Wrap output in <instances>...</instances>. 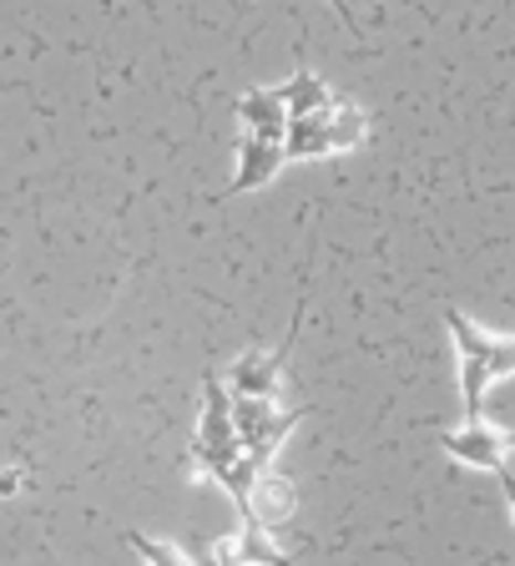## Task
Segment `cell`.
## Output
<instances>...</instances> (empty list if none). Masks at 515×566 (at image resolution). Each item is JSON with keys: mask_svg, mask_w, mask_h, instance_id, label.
Instances as JSON below:
<instances>
[{"mask_svg": "<svg viewBox=\"0 0 515 566\" xmlns=\"http://www.w3.org/2000/svg\"><path fill=\"white\" fill-rule=\"evenodd\" d=\"M293 481H283V475H273V471H263L253 481V491H248V506H243V521H258V526L269 531V526H278V521H288L293 516Z\"/></svg>", "mask_w": 515, "mask_h": 566, "instance_id": "ba28073f", "label": "cell"}, {"mask_svg": "<svg viewBox=\"0 0 515 566\" xmlns=\"http://www.w3.org/2000/svg\"><path fill=\"white\" fill-rule=\"evenodd\" d=\"M501 491H505V511H511V526H515V475L501 471Z\"/></svg>", "mask_w": 515, "mask_h": 566, "instance_id": "30bf717a", "label": "cell"}, {"mask_svg": "<svg viewBox=\"0 0 515 566\" xmlns=\"http://www.w3.org/2000/svg\"><path fill=\"white\" fill-rule=\"evenodd\" d=\"M198 566H288V556L258 521H243V531L212 542L208 556H198Z\"/></svg>", "mask_w": 515, "mask_h": 566, "instance_id": "8992f818", "label": "cell"}, {"mask_svg": "<svg viewBox=\"0 0 515 566\" xmlns=\"http://www.w3.org/2000/svg\"><path fill=\"white\" fill-rule=\"evenodd\" d=\"M304 420V410H278L273 400H238L233 395V436H238V450L248 455L258 475L273 465L278 446L288 440V430Z\"/></svg>", "mask_w": 515, "mask_h": 566, "instance_id": "277c9868", "label": "cell"}, {"mask_svg": "<svg viewBox=\"0 0 515 566\" xmlns=\"http://www.w3.org/2000/svg\"><path fill=\"white\" fill-rule=\"evenodd\" d=\"M127 546L141 556L147 566H198V556L177 552L172 542H153V536H141V531H127Z\"/></svg>", "mask_w": 515, "mask_h": 566, "instance_id": "9c48e42d", "label": "cell"}, {"mask_svg": "<svg viewBox=\"0 0 515 566\" xmlns=\"http://www.w3.org/2000/svg\"><path fill=\"white\" fill-rule=\"evenodd\" d=\"M238 122H243V142H238V172H233V192H253L269 177H278L283 167V102L273 86H253L238 96Z\"/></svg>", "mask_w": 515, "mask_h": 566, "instance_id": "3957f363", "label": "cell"}, {"mask_svg": "<svg viewBox=\"0 0 515 566\" xmlns=\"http://www.w3.org/2000/svg\"><path fill=\"white\" fill-rule=\"evenodd\" d=\"M445 329L455 339V365H460V400H465V420L485 415V395L491 385L515 375V334H495L460 308H445Z\"/></svg>", "mask_w": 515, "mask_h": 566, "instance_id": "7a4b0ae2", "label": "cell"}, {"mask_svg": "<svg viewBox=\"0 0 515 566\" xmlns=\"http://www.w3.org/2000/svg\"><path fill=\"white\" fill-rule=\"evenodd\" d=\"M283 102V117H288V132H283V163L288 157H328V153H354L369 137V117L364 106L339 96L334 86H324L314 71H293L288 82L273 86Z\"/></svg>", "mask_w": 515, "mask_h": 566, "instance_id": "6da1fadb", "label": "cell"}, {"mask_svg": "<svg viewBox=\"0 0 515 566\" xmlns=\"http://www.w3.org/2000/svg\"><path fill=\"white\" fill-rule=\"evenodd\" d=\"M283 354H288V344L283 349H248L233 359V375H228V395H238V400H273V389H278V375H283Z\"/></svg>", "mask_w": 515, "mask_h": 566, "instance_id": "52a82bcc", "label": "cell"}, {"mask_svg": "<svg viewBox=\"0 0 515 566\" xmlns=\"http://www.w3.org/2000/svg\"><path fill=\"white\" fill-rule=\"evenodd\" d=\"M328 6H334V11L344 15V25H349V31H359V25H354V11H349V0H328Z\"/></svg>", "mask_w": 515, "mask_h": 566, "instance_id": "8fae6325", "label": "cell"}, {"mask_svg": "<svg viewBox=\"0 0 515 566\" xmlns=\"http://www.w3.org/2000/svg\"><path fill=\"white\" fill-rule=\"evenodd\" d=\"M440 446H445V455H455L460 465H470V471L501 475L505 455L515 450V430H501V424H485V420H465L460 430H445Z\"/></svg>", "mask_w": 515, "mask_h": 566, "instance_id": "5b68a950", "label": "cell"}]
</instances>
